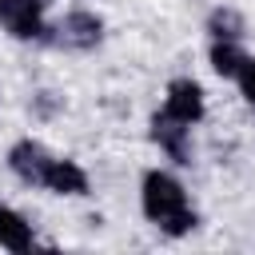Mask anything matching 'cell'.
<instances>
[{"label": "cell", "mask_w": 255, "mask_h": 255, "mask_svg": "<svg viewBox=\"0 0 255 255\" xmlns=\"http://www.w3.org/2000/svg\"><path fill=\"white\" fill-rule=\"evenodd\" d=\"M139 207H143L147 223L159 227L171 239H179V235L199 227V211L191 207L187 187L171 171H163V167H147L143 171V179H139Z\"/></svg>", "instance_id": "cell-1"}, {"label": "cell", "mask_w": 255, "mask_h": 255, "mask_svg": "<svg viewBox=\"0 0 255 255\" xmlns=\"http://www.w3.org/2000/svg\"><path fill=\"white\" fill-rule=\"evenodd\" d=\"M44 44H56V48H68V52H92V48L104 44V16L92 12V8H68L48 28Z\"/></svg>", "instance_id": "cell-2"}, {"label": "cell", "mask_w": 255, "mask_h": 255, "mask_svg": "<svg viewBox=\"0 0 255 255\" xmlns=\"http://www.w3.org/2000/svg\"><path fill=\"white\" fill-rule=\"evenodd\" d=\"M0 28L12 40H48V24H44V0H0Z\"/></svg>", "instance_id": "cell-3"}, {"label": "cell", "mask_w": 255, "mask_h": 255, "mask_svg": "<svg viewBox=\"0 0 255 255\" xmlns=\"http://www.w3.org/2000/svg\"><path fill=\"white\" fill-rule=\"evenodd\" d=\"M147 135H151V143L171 159V163H179V167H187L191 163V124H183V120H175V116H167L163 108L147 120Z\"/></svg>", "instance_id": "cell-4"}, {"label": "cell", "mask_w": 255, "mask_h": 255, "mask_svg": "<svg viewBox=\"0 0 255 255\" xmlns=\"http://www.w3.org/2000/svg\"><path fill=\"white\" fill-rule=\"evenodd\" d=\"M8 171L20 179V183H28V187H44V179H48V167H52V159H56V151H48L40 139H32V135H24V139H16L12 147H8Z\"/></svg>", "instance_id": "cell-5"}, {"label": "cell", "mask_w": 255, "mask_h": 255, "mask_svg": "<svg viewBox=\"0 0 255 255\" xmlns=\"http://www.w3.org/2000/svg\"><path fill=\"white\" fill-rule=\"evenodd\" d=\"M163 112L195 128V124L203 120V112H207L203 84L191 80V76H175V80H167V88H163Z\"/></svg>", "instance_id": "cell-6"}, {"label": "cell", "mask_w": 255, "mask_h": 255, "mask_svg": "<svg viewBox=\"0 0 255 255\" xmlns=\"http://www.w3.org/2000/svg\"><path fill=\"white\" fill-rule=\"evenodd\" d=\"M88 187H92V179H88V171L76 159H68V155H56L52 159L48 179H44V191H52V195H88Z\"/></svg>", "instance_id": "cell-7"}, {"label": "cell", "mask_w": 255, "mask_h": 255, "mask_svg": "<svg viewBox=\"0 0 255 255\" xmlns=\"http://www.w3.org/2000/svg\"><path fill=\"white\" fill-rule=\"evenodd\" d=\"M32 243H36V231H32V223L16 211V207H8V203H0V247L4 251H16V255H24V251H32Z\"/></svg>", "instance_id": "cell-8"}, {"label": "cell", "mask_w": 255, "mask_h": 255, "mask_svg": "<svg viewBox=\"0 0 255 255\" xmlns=\"http://www.w3.org/2000/svg\"><path fill=\"white\" fill-rule=\"evenodd\" d=\"M203 28H207L211 40H239V44H243V36H247V20H243V12L227 8V4L211 8L207 20H203Z\"/></svg>", "instance_id": "cell-9"}, {"label": "cell", "mask_w": 255, "mask_h": 255, "mask_svg": "<svg viewBox=\"0 0 255 255\" xmlns=\"http://www.w3.org/2000/svg\"><path fill=\"white\" fill-rule=\"evenodd\" d=\"M207 60H211V72H215V76L235 80V76H239V68H243V60H247V52H243V44H239V40H211Z\"/></svg>", "instance_id": "cell-10"}, {"label": "cell", "mask_w": 255, "mask_h": 255, "mask_svg": "<svg viewBox=\"0 0 255 255\" xmlns=\"http://www.w3.org/2000/svg\"><path fill=\"white\" fill-rule=\"evenodd\" d=\"M235 84H239L243 100H247V104H255V56H247V60H243V68H239Z\"/></svg>", "instance_id": "cell-11"}]
</instances>
